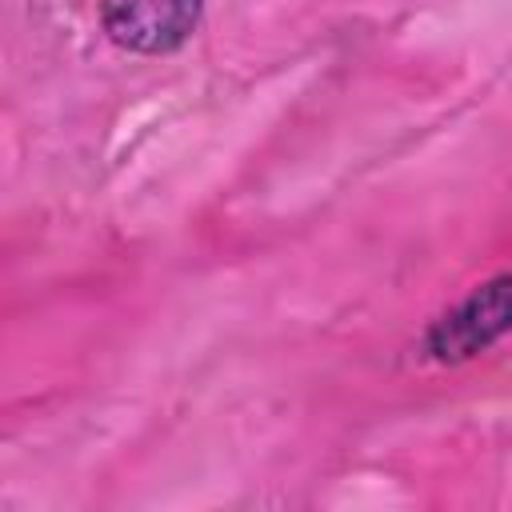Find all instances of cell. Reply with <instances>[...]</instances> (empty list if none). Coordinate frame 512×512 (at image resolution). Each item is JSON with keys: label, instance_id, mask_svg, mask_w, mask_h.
I'll use <instances>...</instances> for the list:
<instances>
[{"label": "cell", "instance_id": "7a4b0ae2", "mask_svg": "<svg viewBox=\"0 0 512 512\" xmlns=\"http://www.w3.org/2000/svg\"><path fill=\"white\" fill-rule=\"evenodd\" d=\"M204 0H100L108 40L136 56L176 52L200 24Z\"/></svg>", "mask_w": 512, "mask_h": 512}, {"label": "cell", "instance_id": "6da1fadb", "mask_svg": "<svg viewBox=\"0 0 512 512\" xmlns=\"http://www.w3.org/2000/svg\"><path fill=\"white\" fill-rule=\"evenodd\" d=\"M512 332V272H500L472 288L456 308H448L440 320L424 332V352L440 364L468 360Z\"/></svg>", "mask_w": 512, "mask_h": 512}]
</instances>
